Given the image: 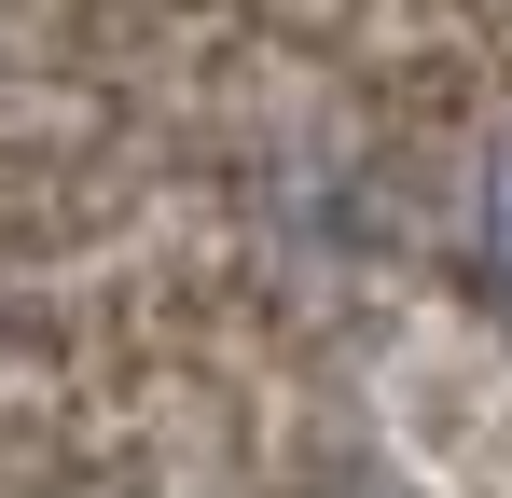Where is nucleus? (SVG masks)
I'll return each mask as SVG.
<instances>
[{
  "label": "nucleus",
  "instance_id": "nucleus-1",
  "mask_svg": "<svg viewBox=\"0 0 512 498\" xmlns=\"http://www.w3.org/2000/svg\"><path fill=\"white\" fill-rule=\"evenodd\" d=\"M471 263L512 305V139H485V166H471Z\"/></svg>",
  "mask_w": 512,
  "mask_h": 498
},
{
  "label": "nucleus",
  "instance_id": "nucleus-2",
  "mask_svg": "<svg viewBox=\"0 0 512 498\" xmlns=\"http://www.w3.org/2000/svg\"><path fill=\"white\" fill-rule=\"evenodd\" d=\"M333 498H388V485H333Z\"/></svg>",
  "mask_w": 512,
  "mask_h": 498
}]
</instances>
